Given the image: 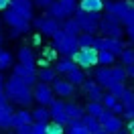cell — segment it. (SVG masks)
Wrapping results in <instances>:
<instances>
[{
	"label": "cell",
	"instance_id": "2",
	"mask_svg": "<svg viewBox=\"0 0 134 134\" xmlns=\"http://www.w3.org/2000/svg\"><path fill=\"white\" fill-rule=\"evenodd\" d=\"M106 12H112L114 16H118V20L122 23V26H128L134 23V2L132 0H114L104 4Z\"/></svg>",
	"mask_w": 134,
	"mask_h": 134
},
{
	"label": "cell",
	"instance_id": "3",
	"mask_svg": "<svg viewBox=\"0 0 134 134\" xmlns=\"http://www.w3.org/2000/svg\"><path fill=\"white\" fill-rule=\"evenodd\" d=\"M73 18L77 20L79 29L83 33H98V26H100V12H90V10H83L77 6L75 12H73Z\"/></svg>",
	"mask_w": 134,
	"mask_h": 134
},
{
	"label": "cell",
	"instance_id": "27",
	"mask_svg": "<svg viewBox=\"0 0 134 134\" xmlns=\"http://www.w3.org/2000/svg\"><path fill=\"white\" fill-rule=\"evenodd\" d=\"M116 61V55L114 53H110L106 49H100L98 51V65H112Z\"/></svg>",
	"mask_w": 134,
	"mask_h": 134
},
{
	"label": "cell",
	"instance_id": "53",
	"mask_svg": "<svg viewBox=\"0 0 134 134\" xmlns=\"http://www.w3.org/2000/svg\"><path fill=\"white\" fill-rule=\"evenodd\" d=\"M0 81H2V71H0Z\"/></svg>",
	"mask_w": 134,
	"mask_h": 134
},
{
	"label": "cell",
	"instance_id": "43",
	"mask_svg": "<svg viewBox=\"0 0 134 134\" xmlns=\"http://www.w3.org/2000/svg\"><path fill=\"white\" fill-rule=\"evenodd\" d=\"M124 118H126V120H134V104L124 108Z\"/></svg>",
	"mask_w": 134,
	"mask_h": 134
},
{
	"label": "cell",
	"instance_id": "38",
	"mask_svg": "<svg viewBox=\"0 0 134 134\" xmlns=\"http://www.w3.org/2000/svg\"><path fill=\"white\" fill-rule=\"evenodd\" d=\"M116 102H118V98L114 96V93H110V92L102 96V104H104V108H112Z\"/></svg>",
	"mask_w": 134,
	"mask_h": 134
},
{
	"label": "cell",
	"instance_id": "40",
	"mask_svg": "<svg viewBox=\"0 0 134 134\" xmlns=\"http://www.w3.org/2000/svg\"><path fill=\"white\" fill-rule=\"evenodd\" d=\"M55 55H57V49H55V47H53V49H45V51H43V57L47 59V61H53Z\"/></svg>",
	"mask_w": 134,
	"mask_h": 134
},
{
	"label": "cell",
	"instance_id": "16",
	"mask_svg": "<svg viewBox=\"0 0 134 134\" xmlns=\"http://www.w3.org/2000/svg\"><path fill=\"white\" fill-rule=\"evenodd\" d=\"M104 132H108V134H118V132H122V120L114 114V116H110L106 122H104Z\"/></svg>",
	"mask_w": 134,
	"mask_h": 134
},
{
	"label": "cell",
	"instance_id": "47",
	"mask_svg": "<svg viewBox=\"0 0 134 134\" xmlns=\"http://www.w3.org/2000/svg\"><path fill=\"white\" fill-rule=\"evenodd\" d=\"M4 104H8V98H6V93H4V92H0V108H2Z\"/></svg>",
	"mask_w": 134,
	"mask_h": 134
},
{
	"label": "cell",
	"instance_id": "19",
	"mask_svg": "<svg viewBox=\"0 0 134 134\" xmlns=\"http://www.w3.org/2000/svg\"><path fill=\"white\" fill-rule=\"evenodd\" d=\"M31 122H33V116H31V112H26V110H20V112H14V114H12V128L23 126V124H31Z\"/></svg>",
	"mask_w": 134,
	"mask_h": 134
},
{
	"label": "cell",
	"instance_id": "41",
	"mask_svg": "<svg viewBox=\"0 0 134 134\" xmlns=\"http://www.w3.org/2000/svg\"><path fill=\"white\" fill-rule=\"evenodd\" d=\"M16 134H31V124H23V126H16L14 128Z\"/></svg>",
	"mask_w": 134,
	"mask_h": 134
},
{
	"label": "cell",
	"instance_id": "45",
	"mask_svg": "<svg viewBox=\"0 0 134 134\" xmlns=\"http://www.w3.org/2000/svg\"><path fill=\"white\" fill-rule=\"evenodd\" d=\"M126 75L134 77V63H128V65H126Z\"/></svg>",
	"mask_w": 134,
	"mask_h": 134
},
{
	"label": "cell",
	"instance_id": "29",
	"mask_svg": "<svg viewBox=\"0 0 134 134\" xmlns=\"http://www.w3.org/2000/svg\"><path fill=\"white\" fill-rule=\"evenodd\" d=\"M8 67H12V53H8L6 49L0 47V71H4Z\"/></svg>",
	"mask_w": 134,
	"mask_h": 134
},
{
	"label": "cell",
	"instance_id": "32",
	"mask_svg": "<svg viewBox=\"0 0 134 134\" xmlns=\"http://www.w3.org/2000/svg\"><path fill=\"white\" fill-rule=\"evenodd\" d=\"M77 45H79V47H92L93 45V35L81 31V33L77 35Z\"/></svg>",
	"mask_w": 134,
	"mask_h": 134
},
{
	"label": "cell",
	"instance_id": "52",
	"mask_svg": "<svg viewBox=\"0 0 134 134\" xmlns=\"http://www.w3.org/2000/svg\"><path fill=\"white\" fill-rule=\"evenodd\" d=\"M2 41H4V39H2V35H0V45H2Z\"/></svg>",
	"mask_w": 134,
	"mask_h": 134
},
{
	"label": "cell",
	"instance_id": "46",
	"mask_svg": "<svg viewBox=\"0 0 134 134\" xmlns=\"http://www.w3.org/2000/svg\"><path fill=\"white\" fill-rule=\"evenodd\" d=\"M33 20V26H37V29H41V25H43V20H45V16H39V18H31Z\"/></svg>",
	"mask_w": 134,
	"mask_h": 134
},
{
	"label": "cell",
	"instance_id": "50",
	"mask_svg": "<svg viewBox=\"0 0 134 134\" xmlns=\"http://www.w3.org/2000/svg\"><path fill=\"white\" fill-rule=\"evenodd\" d=\"M20 31H16V29H12V33H10V39H18V37H20Z\"/></svg>",
	"mask_w": 134,
	"mask_h": 134
},
{
	"label": "cell",
	"instance_id": "31",
	"mask_svg": "<svg viewBox=\"0 0 134 134\" xmlns=\"http://www.w3.org/2000/svg\"><path fill=\"white\" fill-rule=\"evenodd\" d=\"M65 132V126L59 124V122H55V120H49L47 122V128H45V134H61Z\"/></svg>",
	"mask_w": 134,
	"mask_h": 134
},
{
	"label": "cell",
	"instance_id": "34",
	"mask_svg": "<svg viewBox=\"0 0 134 134\" xmlns=\"http://www.w3.org/2000/svg\"><path fill=\"white\" fill-rule=\"evenodd\" d=\"M87 98L90 100H93V102H102V96H104V92H102V85L98 83V85H93L92 90H87Z\"/></svg>",
	"mask_w": 134,
	"mask_h": 134
},
{
	"label": "cell",
	"instance_id": "18",
	"mask_svg": "<svg viewBox=\"0 0 134 134\" xmlns=\"http://www.w3.org/2000/svg\"><path fill=\"white\" fill-rule=\"evenodd\" d=\"M12 108L8 104H4L0 108V128H12Z\"/></svg>",
	"mask_w": 134,
	"mask_h": 134
},
{
	"label": "cell",
	"instance_id": "9",
	"mask_svg": "<svg viewBox=\"0 0 134 134\" xmlns=\"http://www.w3.org/2000/svg\"><path fill=\"white\" fill-rule=\"evenodd\" d=\"M53 90H51V83H45V81H37L33 90V100H37L41 106H49L53 102Z\"/></svg>",
	"mask_w": 134,
	"mask_h": 134
},
{
	"label": "cell",
	"instance_id": "6",
	"mask_svg": "<svg viewBox=\"0 0 134 134\" xmlns=\"http://www.w3.org/2000/svg\"><path fill=\"white\" fill-rule=\"evenodd\" d=\"M71 59L75 61L77 67L92 69L93 65H98V49H93V47H79V49L71 55Z\"/></svg>",
	"mask_w": 134,
	"mask_h": 134
},
{
	"label": "cell",
	"instance_id": "25",
	"mask_svg": "<svg viewBox=\"0 0 134 134\" xmlns=\"http://www.w3.org/2000/svg\"><path fill=\"white\" fill-rule=\"evenodd\" d=\"M31 116H33V120H39V122H49L51 120L49 106H41V104H39V108H35L33 112H31Z\"/></svg>",
	"mask_w": 134,
	"mask_h": 134
},
{
	"label": "cell",
	"instance_id": "12",
	"mask_svg": "<svg viewBox=\"0 0 134 134\" xmlns=\"http://www.w3.org/2000/svg\"><path fill=\"white\" fill-rule=\"evenodd\" d=\"M51 90H53V93H57L59 98H71L73 92H75V85L71 83V81H67V79L55 77V79L51 81Z\"/></svg>",
	"mask_w": 134,
	"mask_h": 134
},
{
	"label": "cell",
	"instance_id": "15",
	"mask_svg": "<svg viewBox=\"0 0 134 134\" xmlns=\"http://www.w3.org/2000/svg\"><path fill=\"white\" fill-rule=\"evenodd\" d=\"M67 132L69 134H87V128H85V122L83 118H71L67 122Z\"/></svg>",
	"mask_w": 134,
	"mask_h": 134
},
{
	"label": "cell",
	"instance_id": "33",
	"mask_svg": "<svg viewBox=\"0 0 134 134\" xmlns=\"http://www.w3.org/2000/svg\"><path fill=\"white\" fill-rule=\"evenodd\" d=\"M110 93H114L116 98H120L122 93H124V90H126V85H124V81H116V83H110L108 87H106Z\"/></svg>",
	"mask_w": 134,
	"mask_h": 134
},
{
	"label": "cell",
	"instance_id": "8",
	"mask_svg": "<svg viewBox=\"0 0 134 134\" xmlns=\"http://www.w3.org/2000/svg\"><path fill=\"white\" fill-rule=\"evenodd\" d=\"M53 47L61 53V55H65V57H71L77 49H79V45H77V35H69L65 33V37L61 39V41L53 43Z\"/></svg>",
	"mask_w": 134,
	"mask_h": 134
},
{
	"label": "cell",
	"instance_id": "23",
	"mask_svg": "<svg viewBox=\"0 0 134 134\" xmlns=\"http://www.w3.org/2000/svg\"><path fill=\"white\" fill-rule=\"evenodd\" d=\"M57 77V71H55V67H41V71H37V79L39 81H45V83H51L53 79Z\"/></svg>",
	"mask_w": 134,
	"mask_h": 134
},
{
	"label": "cell",
	"instance_id": "48",
	"mask_svg": "<svg viewBox=\"0 0 134 134\" xmlns=\"http://www.w3.org/2000/svg\"><path fill=\"white\" fill-rule=\"evenodd\" d=\"M126 130L130 134H134V120H128V124H126Z\"/></svg>",
	"mask_w": 134,
	"mask_h": 134
},
{
	"label": "cell",
	"instance_id": "14",
	"mask_svg": "<svg viewBox=\"0 0 134 134\" xmlns=\"http://www.w3.org/2000/svg\"><path fill=\"white\" fill-rule=\"evenodd\" d=\"M57 29H61V20H57V18H53V16H45V20H43V25H41L39 31H41L43 35L51 37Z\"/></svg>",
	"mask_w": 134,
	"mask_h": 134
},
{
	"label": "cell",
	"instance_id": "28",
	"mask_svg": "<svg viewBox=\"0 0 134 134\" xmlns=\"http://www.w3.org/2000/svg\"><path fill=\"white\" fill-rule=\"evenodd\" d=\"M65 114L69 116V120L71 118H83L85 110L81 106H77V104H65Z\"/></svg>",
	"mask_w": 134,
	"mask_h": 134
},
{
	"label": "cell",
	"instance_id": "51",
	"mask_svg": "<svg viewBox=\"0 0 134 134\" xmlns=\"http://www.w3.org/2000/svg\"><path fill=\"white\" fill-rule=\"evenodd\" d=\"M0 92H4V83L2 81H0Z\"/></svg>",
	"mask_w": 134,
	"mask_h": 134
},
{
	"label": "cell",
	"instance_id": "13",
	"mask_svg": "<svg viewBox=\"0 0 134 134\" xmlns=\"http://www.w3.org/2000/svg\"><path fill=\"white\" fill-rule=\"evenodd\" d=\"M83 122L87 128V134H104V126L100 124V120L92 114H83Z\"/></svg>",
	"mask_w": 134,
	"mask_h": 134
},
{
	"label": "cell",
	"instance_id": "49",
	"mask_svg": "<svg viewBox=\"0 0 134 134\" xmlns=\"http://www.w3.org/2000/svg\"><path fill=\"white\" fill-rule=\"evenodd\" d=\"M10 6V0H0V10H6Z\"/></svg>",
	"mask_w": 134,
	"mask_h": 134
},
{
	"label": "cell",
	"instance_id": "35",
	"mask_svg": "<svg viewBox=\"0 0 134 134\" xmlns=\"http://www.w3.org/2000/svg\"><path fill=\"white\" fill-rule=\"evenodd\" d=\"M45 128H47V122H39V120L31 122V134H45Z\"/></svg>",
	"mask_w": 134,
	"mask_h": 134
},
{
	"label": "cell",
	"instance_id": "24",
	"mask_svg": "<svg viewBox=\"0 0 134 134\" xmlns=\"http://www.w3.org/2000/svg\"><path fill=\"white\" fill-rule=\"evenodd\" d=\"M110 67V81H112V83H116V81H124L126 77V67H118V65H114V63H112V65H108Z\"/></svg>",
	"mask_w": 134,
	"mask_h": 134
},
{
	"label": "cell",
	"instance_id": "10",
	"mask_svg": "<svg viewBox=\"0 0 134 134\" xmlns=\"http://www.w3.org/2000/svg\"><path fill=\"white\" fill-rule=\"evenodd\" d=\"M12 73L18 75L20 79H25L29 85H35L39 79H37V69L35 65H25V63H18V65L12 67Z\"/></svg>",
	"mask_w": 134,
	"mask_h": 134
},
{
	"label": "cell",
	"instance_id": "7",
	"mask_svg": "<svg viewBox=\"0 0 134 134\" xmlns=\"http://www.w3.org/2000/svg\"><path fill=\"white\" fill-rule=\"evenodd\" d=\"M4 23H6L10 29H16V31H20V33H26V31L31 29V20L25 18L18 10L10 8V6L4 10Z\"/></svg>",
	"mask_w": 134,
	"mask_h": 134
},
{
	"label": "cell",
	"instance_id": "11",
	"mask_svg": "<svg viewBox=\"0 0 134 134\" xmlns=\"http://www.w3.org/2000/svg\"><path fill=\"white\" fill-rule=\"evenodd\" d=\"M49 112H51V120H55V122H59V124L67 126L69 116L65 114V102L55 100V98H53V102L49 104Z\"/></svg>",
	"mask_w": 134,
	"mask_h": 134
},
{
	"label": "cell",
	"instance_id": "20",
	"mask_svg": "<svg viewBox=\"0 0 134 134\" xmlns=\"http://www.w3.org/2000/svg\"><path fill=\"white\" fill-rule=\"evenodd\" d=\"M65 79H67V81H71L73 85H81V83H83V79H85L83 69H81V67H73L71 71H67V73H65Z\"/></svg>",
	"mask_w": 134,
	"mask_h": 134
},
{
	"label": "cell",
	"instance_id": "21",
	"mask_svg": "<svg viewBox=\"0 0 134 134\" xmlns=\"http://www.w3.org/2000/svg\"><path fill=\"white\" fill-rule=\"evenodd\" d=\"M18 63H25V65H35V53L31 47H20L18 49Z\"/></svg>",
	"mask_w": 134,
	"mask_h": 134
},
{
	"label": "cell",
	"instance_id": "37",
	"mask_svg": "<svg viewBox=\"0 0 134 134\" xmlns=\"http://www.w3.org/2000/svg\"><path fill=\"white\" fill-rule=\"evenodd\" d=\"M120 59H122V63L124 65H128V63H134V51L132 49H122V53H120Z\"/></svg>",
	"mask_w": 134,
	"mask_h": 134
},
{
	"label": "cell",
	"instance_id": "1",
	"mask_svg": "<svg viewBox=\"0 0 134 134\" xmlns=\"http://www.w3.org/2000/svg\"><path fill=\"white\" fill-rule=\"evenodd\" d=\"M4 93H6L8 102L16 104V106H31V102H33V90H31V85L26 83L25 79H20L18 75H14V73L4 83Z\"/></svg>",
	"mask_w": 134,
	"mask_h": 134
},
{
	"label": "cell",
	"instance_id": "39",
	"mask_svg": "<svg viewBox=\"0 0 134 134\" xmlns=\"http://www.w3.org/2000/svg\"><path fill=\"white\" fill-rule=\"evenodd\" d=\"M33 4L37 6V8H43V10H47L53 4V0H33Z\"/></svg>",
	"mask_w": 134,
	"mask_h": 134
},
{
	"label": "cell",
	"instance_id": "17",
	"mask_svg": "<svg viewBox=\"0 0 134 134\" xmlns=\"http://www.w3.org/2000/svg\"><path fill=\"white\" fill-rule=\"evenodd\" d=\"M93 79L98 81V83L102 85V87H108L112 81H110V67L108 65H102L96 69V75H93Z\"/></svg>",
	"mask_w": 134,
	"mask_h": 134
},
{
	"label": "cell",
	"instance_id": "4",
	"mask_svg": "<svg viewBox=\"0 0 134 134\" xmlns=\"http://www.w3.org/2000/svg\"><path fill=\"white\" fill-rule=\"evenodd\" d=\"M75 8H77V0H53V4L47 8V12H49V16L63 23L65 18L73 16Z\"/></svg>",
	"mask_w": 134,
	"mask_h": 134
},
{
	"label": "cell",
	"instance_id": "44",
	"mask_svg": "<svg viewBox=\"0 0 134 134\" xmlns=\"http://www.w3.org/2000/svg\"><path fill=\"white\" fill-rule=\"evenodd\" d=\"M126 35H128V39H130V41L134 43V23L126 26Z\"/></svg>",
	"mask_w": 134,
	"mask_h": 134
},
{
	"label": "cell",
	"instance_id": "36",
	"mask_svg": "<svg viewBox=\"0 0 134 134\" xmlns=\"http://www.w3.org/2000/svg\"><path fill=\"white\" fill-rule=\"evenodd\" d=\"M118 100L124 104V108H126V106H132V104H134V92H130V90H124V93H122Z\"/></svg>",
	"mask_w": 134,
	"mask_h": 134
},
{
	"label": "cell",
	"instance_id": "5",
	"mask_svg": "<svg viewBox=\"0 0 134 134\" xmlns=\"http://www.w3.org/2000/svg\"><path fill=\"white\" fill-rule=\"evenodd\" d=\"M98 31H100L104 37H114V39H122V23L118 20V16H114L112 12H106V16L100 18V26H98Z\"/></svg>",
	"mask_w": 134,
	"mask_h": 134
},
{
	"label": "cell",
	"instance_id": "26",
	"mask_svg": "<svg viewBox=\"0 0 134 134\" xmlns=\"http://www.w3.org/2000/svg\"><path fill=\"white\" fill-rule=\"evenodd\" d=\"M73 67H77V65H75V61H73L71 57H65V59H59V61H57L55 71H57V73H61V75H65L67 71H71Z\"/></svg>",
	"mask_w": 134,
	"mask_h": 134
},
{
	"label": "cell",
	"instance_id": "22",
	"mask_svg": "<svg viewBox=\"0 0 134 134\" xmlns=\"http://www.w3.org/2000/svg\"><path fill=\"white\" fill-rule=\"evenodd\" d=\"M77 6L90 10V12H100V10H104V0H79Z\"/></svg>",
	"mask_w": 134,
	"mask_h": 134
},
{
	"label": "cell",
	"instance_id": "42",
	"mask_svg": "<svg viewBox=\"0 0 134 134\" xmlns=\"http://www.w3.org/2000/svg\"><path fill=\"white\" fill-rule=\"evenodd\" d=\"M110 110H112L116 116H118V114H124V104H122V102H116V104H114Z\"/></svg>",
	"mask_w": 134,
	"mask_h": 134
},
{
	"label": "cell",
	"instance_id": "30",
	"mask_svg": "<svg viewBox=\"0 0 134 134\" xmlns=\"http://www.w3.org/2000/svg\"><path fill=\"white\" fill-rule=\"evenodd\" d=\"M102 112H104V104H102V102H93V100H90L87 108H85V114H92V116L98 118Z\"/></svg>",
	"mask_w": 134,
	"mask_h": 134
}]
</instances>
